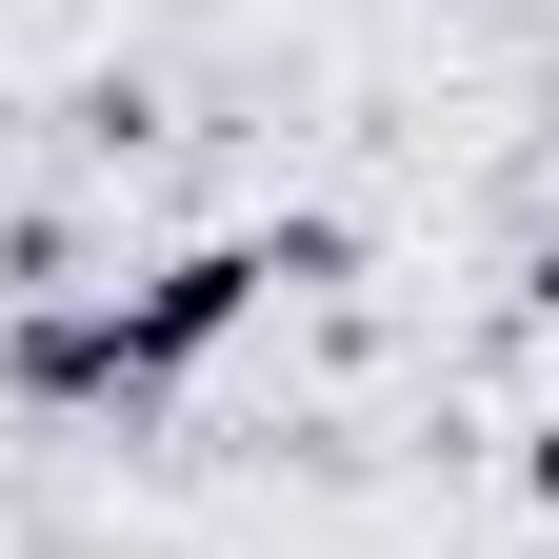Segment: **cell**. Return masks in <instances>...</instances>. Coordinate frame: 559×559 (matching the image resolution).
Wrapping results in <instances>:
<instances>
[{
  "instance_id": "cell-1",
  "label": "cell",
  "mask_w": 559,
  "mask_h": 559,
  "mask_svg": "<svg viewBox=\"0 0 559 559\" xmlns=\"http://www.w3.org/2000/svg\"><path fill=\"white\" fill-rule=\"evenodd\" d=\"M280 280H340V221H300V240H200V260H160L140 300H40L21 340H0V380L21 400H60V419H140L200 340H240Z\"/></svg>"
},
{
  "instance_id": "cell-2",
  "label": "cell",
  "mask_w": 559,
  "mask_h": 559,
  "mask_svg": "<svg viewBox=\"0 0 559 559\" xmlns=\"http://www.w3.org/2000/svg\"><path fill=\"white\" fill-rule=\"evenodd\" d=\"M520 300H539V320H559V240H539V280H520Z\"/></svg>"
},
{
  "instance_id": "cell-3",
  "label": "cell",
  "mask_w": 559,
  "mask_h": 559,
  "mask_svg": "<svg viewBox=\"0 0 559 559\" xmlns=\"http://www.w3.org/2000/svg\"><path fill=\"white\" fill-rule=\"evenodd\" d=\"M539 500H559V419H539Z\"/></svg>"
}]
</instances>
